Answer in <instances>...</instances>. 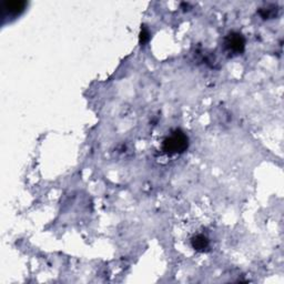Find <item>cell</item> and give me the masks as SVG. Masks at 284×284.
I'll list each match as a JSON object with an SVG mask.
<instances>
[{
    "label": "cell",
    "instance_id": "cell-3",
    "mask_svg": "<svg viewBox=\"0 0 284 284\" xmlns=\"http://www.w3.org/2000/svg\"><path fill=\"white\" fill-rule=\"evenodd\" d=\"M26 2L22 0H12V2H5L3 4V11L5 17H16L21 14L26 8Z\"/></svg>",
    "mask_w": 284,
    "mask_h": 284
},
{
    "label": "cell",
    "instance_id": "cell-4",
    "mask_svg": "<svg viewBox=\"0 0 284 284\" xmlns=\"http://www.w3.org/2000/svg\"><path fill=\"white\" fill-rule=\"evenodd\" d=\"M191 245L195 251L204 252V251L208 250V248H209L210 242H209V239H208L205 236L197 235V236L192 238Z\"/></svg>",
    "mask_w": 284,
    "mask_h": 284
},
{
    "label": "cell",
    "instance_id": "cell-1",
    "mask_svg": "<svg viewBox=\"0 0 284 284\" xmlns=\"http://www.w3.org/2000/svg\"><path fill=\"white\" fill-rule=\"evenodd\" d=\"M189 139L184 131L174 130L162 142L163 152L169 156L182 153L188 149Z\"/></svg>",
    "mask_w": 284,
    "mask_h": 284
},
{
    "label": "cell",
    "instance_id": "cell-5",
    "mask_svg": "<svg viewBox=\"0 0 284 284\" xmlns=\"http://www.w3.org/2000/svg\"><path fill=\"white\" fill-rule=\"evenodd\" d=\"M150 39V34H149V30L146 28V27H143L141 28V33H140V36H139V41H140L141 43V46L143 45H146V43L149 41Z\"/></svg>",
    "mask_w": 284,
    "mask_h": 284
},
{
    "label": "cell",
    "instance_id": "cell-2",
    "mask_svg": "<svg viewBox=\"0 0 284 284\" xmlns=\"http://www.w3.org/2000/svg\"><path fill=\"white\" fill-rule=\"evenodd\" d=\"M224 46L229 53L235 55L242 54L245 48V39L241 34L231 33L225 37Z\"/></svg>",
    "mask_w": 284,
    "mask_h": 284
}]
</instances>
